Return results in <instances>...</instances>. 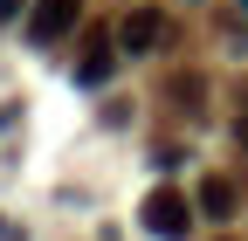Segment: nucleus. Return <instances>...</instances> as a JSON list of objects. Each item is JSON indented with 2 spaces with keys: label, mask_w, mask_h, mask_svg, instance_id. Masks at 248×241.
<instances>
[{
  "label": "nucleus",
  "mask_w": 248,
  "mask_h": 241,
  "mask_svg": "<svg viewBox=\"0 0 248 241\" xmlns=\"http://www.w3.org/2000/svg\"><path fill=\"white\" fill-rule=\"evenodd\" d=\"M138 221H145V234H159V241H186V227H193V207H186L172 186H159V193H145Z\"/></svg>",
  "instance_id": "1"
},
{
  "label": "nucleus",
  "mask_w": 248,
  "mask_h": 241,
  "mask_svg": "<svg viewBox=\"0 0 248 241\" xmlns=\"http://www.w3.org/2000/svg\"><path fill=\"white\" fill-rule=\"evenodd\" d=\"M76 21H83V0H35V21H28V35H35V42H62Z\"/></svg>",
  "instance_id": "3"
},
{
  "label": "nucleus",
  "mask_w": 248,
  "mask_h": 241,
  "mask_svg": "<svg viewBox=\"0 0 248 241\" xmlns=\"http://www.w3.org/2000/svg\"><path fill=\"white\" fill-rule=\"evenodd\" d=\"M110 69H117V42H90V55H83V62H76V83L83 90H97V83H110Z\"/></svg>",
  "instance_id": "5"
},
{
  "label": "nucleus",
  "mask_w": 248,
  "mask_h": 241,
  "mask_svg": "<svg viewBox=\"0 0 248 241\" xmlns=\"http://www.w3.org/2000/svg\"><path fill=\"white\" fill-rule=\"evenodd\" d=\"M166 42H172V21H166L159 7H131L124 28H117V48H124V55H152V48H166Z\"/></svg>",
  "instance_id": "2"
},
{
  "label": "nucleus",
  "mask_w": 248,
  "mask_h": 241,
  "mask_svg": "<svg viewBox=\"0 0 248 241\" xmlns=\"http://www.w3.org/2000/svg\"><path fill=\"white\" fill-rule=\"evenodd\" d=\"M0 241H28V234H21V227H14L7 214H0Z\"/></svg>",
  "instance_id": "7"
},
{
  "label": "nucleus",
  "mask_w": 248,
  "mask_h": 241,
  "mask_svg": "<svg viewBox=\"0 0 248 241\" xmlns=\"http://www.w3.org/2000/svg\"><path fill=\"white\" fill-rule=\"evenodd\" d=\"M241 145H248V117H241Z\"/></svg>",
  "instance_id": "8"
},
{
  "label": "nucleus",
  "mask_w": 248,
  "mask_h": 241,
  "mask_svg": "<svg viewBox=\"0 0 248 241\" xmlns=\"http://www.w3.org/2000/svg\"><path fill=\"white\" fill-rule=\"evenodd\" d=\"M21 7H28V0H0V28H7V21H14Z\"/></svg>",
  "instance_id": "6"
},
{
  "label": "nucleus",
  "mask_w": 248,
  "mask_h": 241,
  "mask_svg": "<svg viewBox=\"0 0 248 241\" xmlns=\"http://www.w3.org/2000/svg\"><path fill=\"white\" fill-rule=\"evenodd\" d=\"M241 14H248V0H241Z\"/></svg>",
  "instance_id": "9"
},
{
  "label": "nucleus",
  "mask_w": 248,
  "mask_h": 241,
  "mask_svg": "<svg viewBox=\"0 0 248 241\" xmlns=\"http://www.w3.org/2000/svg\"><path fill=\"white\" fill-rule=\"evenodd\" d=\"M234 207H241V193H234V179H221V172H207L200 179V214L221 227V221H234Z\"/></svg>",
  "instance_id": "4"
}]
</instances>
